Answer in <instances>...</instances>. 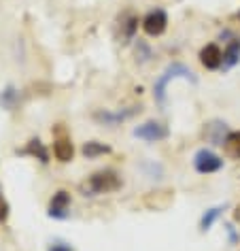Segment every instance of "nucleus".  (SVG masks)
Wrapping results in <instances>:
<instances>
[{"label":"nucleus","mask_w":240,"mask_h":251,"mask_svg":"<svg viewBox=\"0 0 240 251\" xmlns=\"http://www.w3.org/2000/svg\"><path fill=\"white\" fill-rule=\"evenodd\" d=\"M174 79H185L193 85L198 83V77H195L193 71L187 64H183V62H170V64L164 68V73L157 75V79L153 81V100L160 109H164L168 102V85H170V81H174Z\"/></svg>","instance_id":"obj_1"},{"label":"nucleus","mask_w":240,"mask_h":251,"mask_svg":"<svg viewBox=\"0 0 240 251\" xmlns=\"http://www.w3.org/2000/svg\"><path fill=\"white\" fill-rule=\"evenodd\" d=\"M123 187V179L119 177L117 171L113 168H102V171H96L92 173L85 181H81L79 185V192L87 198H94V196H106V194H113V192H119Z\"/></svg>","instance_id":"obj_2"},{"label":"nucleus","mask_w":240,"mask_h":251,"mask_svg":"<svg viewBox=\"0 0 240 251\" xmlns=\"http://www.w3.org/2000/svg\"><path fill=\"white\" fill-rule=\"evenodd\" d=\"M192 166H193V171L198 175L208 177V175H217V173L223 171L225 160L221 158L217 151H213L211 147H200L198 151L193 153V158H192Z\"/></svg>","instance_id":"obj_3"},{"label":"nucleus","mask_w":240,"mask_h":251,"mask_svg":"<svg viewBox=\"0 0 240 251\" xmlns=\"http://www.w3.org/2000/svg\"><path fill=\"white\" fill-rule=\"evenodd\" d=\"M143 111V106H128V109H119V111H111V109H96L92 113V119L102 128H119L123 122H128L134 115Z\"/></svg>","instance_id":"obj_4"},{"label":"nucleus","mask_w":240,"mask_h":251,"mask_svg":"<svg viewBox=\"0 0 240 251\" xmlns=\"http://www.w3.org/2000/svg\"><path fill=\"white\" fill-rule=\"evenodd\" d=\"M132 134H134V139L153 145V143H164L170 139V128L164 122H157V119H147V122L134 126Z\"/></svg>","instance_id":"obj_5"},{"label":"nucleus","mask_w":240,"mask_h":251,"mask_svg":"<svg viewBox=\"0 0 240 251\" xmlns=\"http://www.w3.org/2000/svg\"><path fill=\"white\" fill-rule=\"evenodd\" d=\"M168 13L164 9H151L144 13V17L141 20V28H143V32L149 36V39H160L162 34H166V30H168Z\"/></svg>","instance_id":"obj_6"},{"label":"nucleus","mask_w":240,"mask_h":251,"mask_svg":"<svg viewBox=\"0 0 240 251\" xmlns=\"http://www.w3.org/2000/svg\"><path fill=\"white\" fill-rule=\"evenodd\" d=\"M72 196L68 190H58L47 202V217L55 219V222H66L72 215Z\"/></svg>","instance_id":"obj_7"},{"label":"nucleus","mask_w":240,"mask_h":251,"mask_svg":"<svg viewBox=\"0 0 240 251\" xmlns=\"http://www.w3.org/2000/svg\"><path fill=\"white\" fill-rule=\"evenodd\" d=\"M53 158L60 162V164H68L74 158V143L72 139L66 134L64 126L58 124L55 128V136H53Z\"/></svg>","instance_id":"obj_8"},{"label":"nucleus","mask_w":240,"mask_h":251,"mask_svg":"<svg viewBox=\"0 0 240 251\" xmlns=\"http://www.w3.org/2000/svg\"><path fill=\"white\" fill-rule=\"evenodd\" d=\"M230 126L223 119H211V122L204 124V128H202V139L206 143H211L213 147H223V143L227 139V134H230Z\"/></svg>","instance_id":"obj_9"},{"label":"nucleus","mask_w":240,"mask_h":251,"mask_svg":"<svg viewBox=\"0 0 240 251\" xmlns=\"http://www.w3.org/2000/svg\"><path fill=\"white\" fill-rule=\"evenodd\" d=\"M198 60L202 68H206V71H221V66H223V49L217 43H206L200 49Z\"/></svg>","instance_id":"obj_10"},{"label":"nucleus","mask_w":240,"mask_h":251,"mask_svg":"<svg viewBox=\"0 0 240 251\" xmlns=\"http://www.w3.org/2000/svg\"><path fill=\"white\" fill-rule=\"evenodd\" d=\"M17 153L28 155V158H32V160H39L41 164H49V162H51V153H49L47 145L39 139V136H32V139L24 145V149H17Z\"/></svg>","instance_id":"obj_11"},{"label":"nucleus","mask_w":240,"mask_h":251,"mask_svg":"<svg viewBox=\"0 0 240 251\" xmlns=\"http://www.w3.org/2000/svg\"><path fill=\"white\" fill-rule=\"evenodd\" d=\"M138 26H141V17H138L136 13L128 11V13L121 15V24H119V28H121V39H123L121 43L123 45H130L132 41H136Z\"/></svg>","instance_id":"obj_12"},{"label":"nucleus","mask_w":240,"mask_h":251,"mask_svg":"<svg viewBox=\"0 0 240 251\" xmlns=\"http://www.w3.org/2000/svg\"><path fill=\"white\" fill-rule=\"evenodd\" d=\"M238 64H240V36H236L223 47V66H221V71L227 73L232 68H236Z\"/></svg>","instance_id":"obj_13"},{"label":"nucleus","mask_w":240,"mask_h":251,"mask_svg":"<svg viewBox=\"0 0 240 251\" xmlns=\"http://www.w3.org/2000/svg\"><path fill=\"white\" fill-rule=\"evenodd\" d=\"M81 153H83L85 160H98V158H104V155H111L113 147L102 141H85L83 147H81Z\"/></svg>","instance_id":"obj_14"},{"label":"nucleus","mask_w":240,"mask_h":251,"mask_svg":"<svg viewBox=\"0 0 240 251\" xmlns=\"http://www.w3.org/2000/svg\"><path fill=\"white\" fill-rule=\"evenodd\" d=\"M223 211H225V204H219V206H211V209H206L204 213H202L200 224H198L200 232H208V230H211L213 226L219 222V217L223 215Z\"/></svg>","instance_id":"obj_15"},{"label":"nucleus","mask_w":240,"mask_h":251,"mask_svg":"<svg viewBox=\"0 0 240 251\" xmlns=\"http://www.w3.org/2000/svg\"><path fill=\"white\" fill-rule=\"evenodd\" d=\"M22 98H20V90L15 85H7L2 92H0V106L4 111H15L20 106Z\"/></svg>","instance_id":"obj_16"},{"label":"nucleus","mask_w":240,"mask_h":251,"mask_svg":"<svg viewBox=\"0 0 240 251\" xmlns=\"http://www.w3.org/2000/svg\"><path fill=\"white\" fill-rule=\"evenodd\" d=\"M223 149H225L227 158L240 160V130H232V132L227 134V139L223 143Z\"/></svg>","instance_id":"obj_17"},{"label":"nucleus","mask_w":240,"mask_h":251,"mask_svg":"<svg viewBox=\"0 0 240 251\" xmlns=\"http://www.w3.org/2000/svg\"><path fill=\"white\" fill-rule=\"evenodd\" d=\"M134 58H136V64H149L151 60H153V49H151V45L147 41L138 39L134 43Z\"/></svg>","instance_id":"obj_18"},{"label":"nucleus","mask_w":240,"mask_h":251,"mask_svg":"<svg viewBox=\"0 0 240 251\" xmlns=\"http://www.w3.org/2000/svg\"><path fill=\"white\" fill-rule=\"evenodd\" d=\"M223 232L227 236V245H230V247H236V245H240V232L236 230V226H234V224H223Z\"/></svg>","instance_id":"obj_19"},{"label":"nucleus","mask_w":240,"mask_h":251,"mask_svg":"<svg viewBox=\"0 0 240 251\" xmlns=\"http://www.w3.org/2000/svg\"><path fill=\"white\" fill-rule=\"evenodd\" d=\"M11 215V206L7 202V198L0 194V224H7V219Z\"/></svg>","instance_id":"obj_20"},{"label":"nucleus","mask_w":240,"mask_h":251,"mask_svg":"<svg viewBox=\"0 0 240 251\" xmlns=\"http://www.w3.org/2000/svg\"><path fill=\"white\" fill-rule=\"evenodd\" d=\"M236 36H238V34H236V32H234V30H230V28H225V30H223V32H221V34H219V41H221V43H225V45H227V43H230V41H234V39H236Z\"/></svg>","instance_id":"obj_21"},{"label":"nucleus","mask_w":240,"mask_h":251,"mask_svg":"<svg viewBox=\"0 0 240 251\" xmlns=\"http://www.w3.org/2000/svg\"><path fill=\"white\" fill-rule=\"evenodd\" d=\"M47 251H72V247L71 245H66V243H51Z\"/></svg>","instance_id":"obj_22"},{"label":"nucleus","mask_w":240,"mask_h":251,"mask_svg":"<svg viewBox=\"0 0 240 251\" xmlns=\"http://www.w3.org/2000/svg\"><path fill=\"white\" fill-rule=\"evenodd\" d=\"M232 219H234V224H240V202L234 206V211H232Z\"/></svg>","instance_id":"obj_23"},{"label":"nucleus","mask_w":240,"mask_h":251,"mask_svg":"<svg viewBox=\"0 0 240 251\" xmlns=\"http://www.w3.org/2000/svg\"><path fill=\"white\" fill-rule=\"evenodd\" d=\"M236 17H238V22H240V11H238V13H236Z\"/></svg>","instance_id":"obj_24"}]
</instances>
